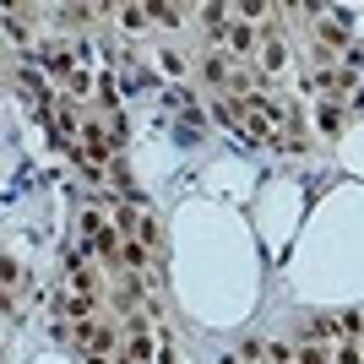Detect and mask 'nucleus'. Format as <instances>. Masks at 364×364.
<instances>
[{
	"instance_id": "obj_1",
	"label": "nucleus",
	"mask_w": 364,
	"mask_h": 364,
	"mask_svg": "<svg viewBox=\"0 0 364 364\" xmlns=\"http://www.w3.org/2000/svg\"><path fill=\"white\" fill-rule=\"evenodd\" d=\"M38 60H44V76L65 92V98H87L92 71H87V49L82 44H44Z\"/></svg>"
},
{
	"instance_id": "obj_2",
	"label": "nucleus",
	"mask_w": 364,
	"mask_h": 364,
	"mask_svg": "<svg viewBox=\"0 0 364 364\" xmlns=\"http://www.w3.org/2000/svg\"><path fill=\"white\" fill-rule=\"evenodd\" d=\"M76 228H82V250H87L98 267H109V272H120V250H125V234L114 228V218H104L98 207H82L76 213Z\"/></svg>"
},
{
	"instance_id": "obj_3",
	"label": "nucleus",
	"mask_w": 364,
	"mask_h": 364,
	"mask_svg": "<svg viewBox=\"0 0 364 364\" xmlns=\"http://www.w3.org/2000/svg\"><path fill=\"white\" fill-rule=\"evenodd\" d=\"M60 272H65V289L71 294H87V299L104 294V283H98V272H92V256L82 250V245H65L60 250Z\"/></svg>"
},
{
	"instance_id": "obj_4",
	"label": "nucleus",
	"mask_w": 364,
	"mask_h": 364,
	"mask_svg": "<svg viewBox=\"0 0 364 364\" xmlns=\"http://www.w3.org/2000/svg\"><path fill=\"white\" fill-rule=\"evenodd\" d=\"M256 60H261V71H267V76H283V71H289V49H283V38H277V33H267V38H261Z\"/></svg>"
},
{
	"instance_id": "obj_5",
	"label": "nucleus",
	"mask_w": 364,
	"mask_h": 364,
	"mask_svg": "<svg viewBox=\"0 0 364 364\" xmlns=\"http://www.w3.org/2000/svg\"><path fill=\"white\" fill-rule=\"evenodd\" d=\"M316 125L326 131V136H337V125H343V104H332V98H321V104H316Z\"/></svg>"
},
{
	"instance_id": "obj_6",
	"label": "nucleus",
	"mask_w": 364,
	"mask_h": 364,
	"mask_svg": "<svg viewBox=\"0 0 364 364\" xmlns=\"http://www.w3.org/2000/svg\"><path fill=\"white\" fill-rule=\"evenodd\" d=\"M147 11H152V22H158V28H180L185 6H164V0H158V6H147Z\"/></svg>"
},
{
	"instance_id": "obj_7",
	"label": "nucleus",
	"mask_w": 364,
	"mask_h": 364,
	"mask_svg": "<svg viewBox=\"0 0 364 364\" xmlns=\"http://www.w3.org/2000/svg\"><path fill=\"white\" fill-rule=\"evenodd\" d=\"M158 65H164V76H174V82H180V76L191 71V65H185L180 55H174V49H158Z\"/></svg>"
},
{
	"instance_id": "obj_8",
	"label": "nucleus",
	"mask_w": 364,
	"mask_h": 364,
	"mask_svg": "<svg viewBox=\"0 0 364 364\" xmlns=\"http://www.w3.org/2000/svg\"><path fill=\"white\" fill-rule=\"evenodd\" d=\"M294 353H299V364H326V348H321V343H310V337H304Z\"/></svg>"
},
{
	"instance_id": "obj_9",
	"label": "nucleus",
	"mask_w": 364,
	"mask_h": 364,
	"mask_svg": "<svg viewBox=\"0 0 364 364\" xmlns=\"http://www.w3.org/2000/svg\"><path fill=\"white\" fill-rule=\"evenodd\" d=\"M353 109H359V114H364V82H359V87H353Z\"/></svg>"
},
{
	"instance_id": "obj_10",
	"label": "nucleus",
	"mask_w": 364,
	"mask_h": 364,
	"mask_svg": "<svg viewBox=\"0 0 364 364\" xmlns=\"http://www.w3.org/2000/svg\"><path fill=\"white\" fill-rule=\"evenodd\" d=\"M223 364H240V359H223Z\"/></svg>"
}]
</instances>
